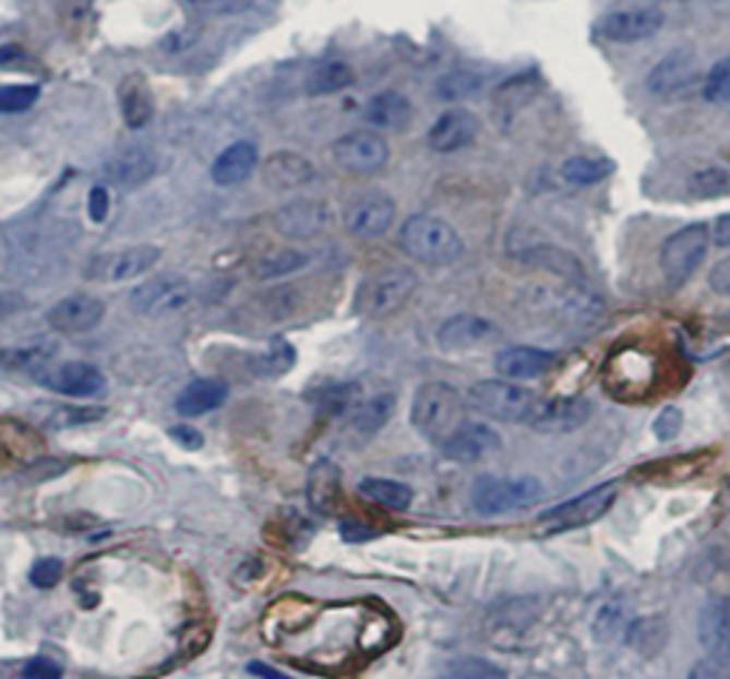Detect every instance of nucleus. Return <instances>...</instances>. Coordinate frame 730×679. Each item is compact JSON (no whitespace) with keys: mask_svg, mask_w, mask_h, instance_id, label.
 Segmentation results:
<instances>
[{"mask_svg":"<svg viewBox=\"0 0 730 679\" xmlns=\"http://www.w3.org/2000/svg\"><path fill=\"white\" fill-rule=\"evenodd\" d=\"M399 246L408 258L422 266H454L463 258V237L457 229L434 215H411L399 229Z\"/></svg>","mask_w":730,"mask_h":679,"instance_id":"1","label":"nucleus"},{"mask_svg":"<svg viewBox=\"0 0 730 679\" xmlns=\"http://www.w3.org/2000/svg\"><path fill=\"white\" fill-rule=\"evenodd\" d=\"M465 414V394L457 385L431 380L422 383L411 400V426L420 431L426 440L443 443L451 431L463 422Z\"/></svg>","mask_w":730,"mask_h":679,"instance_id":"2","label":"nucleus"},{"mask_svg":"<svg viewBox=\"0 0 730 679\" xmlns=\"http://www.w3.org/2000/svg\"><path fill=\"white\" fill-rule=\"evenodd\" d=\"M417 283H420L417 274L408 266L380 269V272L369 274L357 288L355 311L366 320L392 318L394 311H399L411 300Z\"/></svg>","mask_w":730,"mask_h":679,"instance_id":"3","label":"nucleus"},{"mask_svg":"<svg viewBox=\"0 0 730 679\" xmlns=\"http://www.w3.org/2000/svg\"><path fill=\"white\" fill-rule=\"evenodd\" d=\"M542 497L546 488L534 477H480L471 486V505L482 517L528 509Z\"/></svg>","mask_w":730,"mask_h":679,"instance_id":"4","label":"nucleus"},{"mask_svg":"<svg viewBox=\"0 0 730 679\" xmlns=\"http://www.w3.org/2000/svg\"><path fill=\"white\" fill-rule=\"evenodd\" d=\"M468 403L480 414L500 422H525L531 414L537 394L517 380H480L468 389Z\"/></svg>","mask_w":730,"mask_h":679,"instance_id":"5","label":"nucleus"},{"mask_svg":"<svg viewBox=\"0 0 730 679\" xmlns=\"http://www.w3.org/2000/svg\"><path fill=\"white\" fill-rule=\"evenodd\" d=\"M710 229L705 223H691L685 229L671 235L659 249V266H662L665 281L671 286H682L696 274L702 260L708 258Z\"/></svg>","mask_w":730,"mask_h":679,"instance_id":"6","label":"nucleus"},{"mask_svg":"<svg viewBox=\"0 0 730 679\" xmlns=\"http://www.w3.org/2000/svg\"><path fill=\"white\" fill-rule=\"evenodd\" d=\"M160 258L163 251L157 246H129V249L120 251H106V254H97L86 263L83 277L97 283L137 281V277L152 272L160 263Z\"/></svg>","mask_w":730,"mask_h":679,"instance_id":"7","label":"nucleus"},{"mask_svg":"<svg viewBox=\"0 0 730 679\" xmlns=\"http://www.w3.org/2000/svg\"><path fill=\"white\" fill-rule=\"evenodd\" d=\"M617 500V483H606L585 491V495L574 497V500L562 502L557 509H548L539 514V523L548 525L551 532H574V528H585V525L597 523L608 514V509Z\"/></svg>","mask_w":730,"mask_h":679,"instance_id":"8","label":"nucleus"},{"mask_svg":"<svg viewBox=\"0 0 730 679\" xmlns=\"http://www.w3.org/2000/svg\"><path fill=\"white\" fill-rule=\"evenodd\" d=\"M397 217V203L380 189L360 192L346 203L343 223H346L348 235L360 237V240H376L394 226Z\"/></svg>","mask_w":730,"mask_h":679,"instance_id":"9","label":"nucleus"},{"mask_svg":"<svg viewBox=\"0 0 730 679\" xmlns=\"http://www.w3.org/2000/svg\"><path fill=\"white\" fill-rule=\"evenodd\" d=\"M192 283L183 281V277H157V281H146L134 288L129 295V306H132L134 314L141 318H171L183 311L186 306L192 303Z\"/></svg>","mask_w":730,"mask_h":679,"instance_id":"10","label":"nucleus"},{"mask_svg":"<svg viewBox=\"0 0 730 679\" xmlns=\"http://www.w3.org/2000/svg\"><path fill=\"white\" fill-rule=\"evenodd\" d=\"M334 163L343 171L351 175H374V171L385 169V163L392 157L388 143L383 134L371 132V129H357V132L343 134L332 146Z\"/></svg>","mask_w":730,"mask_h":679,"instance_id":"11","label":"nucleus"},{"mask_svg":"<svg viewBox=\"0 0 730 679\" xmlns=\"http://www.w3.org/2000/svg\"><path fill=\"white\" fill-rule=\"evenodd\" d=\"M590 414H594V403L588 397H537L525 422L542 434H571V431L583 429L590 420Z\"/></svg>","mask_w":730,"mask_h":679,"instance_id":"12","label":"nucleus"},{"mask_svg":"<svg viewBox=\"0 0 730 679\" xmlns=\"http://www.w3.org/2000/svg\"><path fill=\"white\" fill-rule=\"evenodd\" d=\"M696 74H699V58L691 49H673L650 69L648 90L659 100H673L694 86Z\"/></svg>","mask_w":730,"mask_h":679,"instance_id":"13","label":"nucleus"},{"mask_svg":"<svg viewBox=\"0 0 730 679\" xmlns=\"http://www.w3.org/2000/svg\"><path fill=\"white\" fill-rule=\"evenodd\" d=\"M665 26L662 9L657 7H636V9H620V12H608L602 21L597 23L599 35L613 44H636L645 37H654Z\"/></svg>","mask_w":730,"mask_h":679,"instance_id":"14","label":"nucleus"},{"mask_svg":"<svg viewBox=\"0 0 730 679\" xmlns=\"http://www.w3.org/2000/svg\"><path fill=\"white\" fill-rule=\"evenodd\" d=\"M104 300H97L92 295H69L55 306H49V311H46V323L60 334L95 332L97 325L104 323Z\"/></svg>","mask_w":730,"mask_h":679,"instance_id":"15","label":"nucleus"},{"mask_svg":"<svg viewBox=\"0 0 730 679\" xmlns=\"http://www.w3.org/2000/svg\"><path fill=\"white\" fill-rule=\"evenodd\" d=\"M502 449V437L488 422H459L443 440V454L454 463H480Z\"/></svg>","mask_w":730,"mask_h":679,"instance_id":"16","label":"nucleus"},{"mask_svg":"<svg viewBox=\"0 0 730 679\" xmlns=\"http://www.w3.org/2000/svg\"><path fill=\"white\" fill-rule=\"evenodd\" d=\"M500 325L480 314H454L436 329V343L445 352H468V348L491 346L500 340Z\"/></svg>","mask_w":730,"mask_h":679,"instance_id":"17","label":"nucleus"},{"mask_svg":"<svg viewBox=\"0 0 730 679\" xmlns=\"http://www.w3.org/2000/svg\"><path fill=\"white\" fill-rule=\"evenodd\" d=\"M328 226H332V209L320 200H295L274 215V229L283 237H297V240L323 235Z\"/></svg>","mask_w":730,"mask_h":679,"instance_id":"18","label":"nucleus"},{"mask_svg":"<svg viewBox=\"0 0 730 679\" xmlns=\"http://www.w3.org/2000/svg\"><path fill=\"white\" fill-rule=\"evenodd\" d=\"M37 383L69 397H97L106 389L104 374L89 362H63L46 369V374H37Z\"/></svg>","mask_w":730,"mask_h":679,"instance_id":"19","label":"nucleus"},{"mask_svg":"<svg viewBox=\"0 0 730 679\" xmlns=\"http://www.w3.org/2000/svg\"><path fill=\"white\" fill-rule=\"evenodd\" d=\"M157 155L146 146H129L123 152L106 160L104 166V178L109 183H115L118 189H137V186H146L148 180L157 175Z\"/></svg>","mask_w":730,"mask_h":679,"instance_id":"20","label":"nucleus"},{"mask_svg":"<svg viewBox=\"0 0 730 679\" xmlns=\"http://www.w3.org/2000/svg\"><path fill=\"white\" fill-rule=\"evenodd\" d=\"M477 134H480V120L477 115L465 109H451L443 111L440 118L431 123L428 129V146L434 148V152H457V148H465L468 143L477 141Z\"/></svg>","mask_w":730,"mask_h":679,"instance_id":"21","label":"nucleus"},{"mask_svg":"<svg viewBox=\"0 0 730 679\" xmlns=\"http://www.w3.org/2000/svg\"><path fill=\"white\" fill-rule=\"evenodd\" d=\"M560 362V355H553L548 348H534V346H511L502 348L496 355V371L508 380H534V377H542Z\"/></svg>","mask_w":730,"mask_h":679,"instance_id":"22","label":"nucleus"},{"mask_svg":"<svg viewBox=\"0 0 730 679\" xmlns=\"http://www.w3.org/2000/svg\"><path fill=\"white\" fill-rule=\"evenodd\" d=\"M314 180V163L297 152H274L263 163V183L274 192H291Z\"/></svg>","mask_w":730,"mask_h":679,"instance_id":"23","label":"nucleus"},{"mask_svg":"<svg viewBox=\"0 0 730 679\" xmlns=\"http://www.w3.org/2000/svg\"><path fill=\"white\" fill-rule=\"evenodd\" d=\"M306 497L309 505L323 517H332L343 500V474L332 460H318L311 465L309 480H306Z\"/></svg>","mask_w":730,"mask_h":679,"instance_id":"24","label":"nucleus"},{"mask_svg":"<svg viewBox=\"0 0 730 679\" xmlns=\"http://www.w3.org/2000/svg\"><path fill=\"white\" fill-rule=\"evenodd\" d=\"M699 643L710 654L730 657V597H710L696 620Z\"/></svg>","mask_w":730,"mask_h":679,"instance_id":"25","label":"nucleus"},{"mask_svg":"<svg viewBox=\"0 0 730 679\" xmlns=\"http://www.w3.org/2000/svg\"><path fill=\"white\" fill-rule=\"evenodd\" d=\"M258 169V146L249 141H237L223 148L212 166V180L217 186H237Z\"/></svg>","mask_w":730,"mask_h":679,"instance_id":"26","label":"nucleus"},{"mask_svg":"<svg viewBox=\"0 0 730 679\" xmlns=\"http://www.w3.org/2000/svg\"><path fill=\"white\" fill-rule=\"evenodd\" d=\"M622 636H625L627 648L636 651L639 657L650 659L657 657L659 651L668 645V640H671V626L659 614H654V617H636V620L627 622Z\"/></svg>","mask_w":730,"mask_h":679,"instance_id":"27","label":"nucleus"},{"mask_svg":"<svg viewBox=\"0 0 730 679\" xmlns=\"http://www.w3.org/2000/svg\"><path fill=\"white\" fill-rule=\"evenodd\" d=\"M414 118L411 100L399 92H380L366 104V120L383 132H399Z\"/></svg>","mask_w":730,"mask_h":679,"instance_id":"28","label":"nucleus"},{"mask_svg":"<svg viewBox=\"0 0 730 679\" xmlns=\"http://www.w3.org/2000/svg\"><path fill=\"white\" fill-rule=\"evenodd\" d=\"M120 111L129 129H143L148 120L155 118V95L148 90V83L141 74H129L120 83Z\"/></svg>","mask_w":730,"mask_h":679,"instance_id":"29","label":"nucleus"},{"mask_svg":"<svg viewBox=\"0 0 730 679\" xmlns=\"http://www.w3.org/2000/svg\"><path fill=\"white\" fill-rule=\"evenodd\" d=\"M229 397V385L217 380V377H200L194 383H189L183 389V394L178 397V412L183 417H200V414L214 412V408H220Z\"/></svg>","mask_w":730,"mask_h":679,"instance_id":"30","label":"nucleus"},{"mask_svg":"<svg viewBox=\"0 0 730 679\" xmlns=\"http://www.w3.org/2000/svg\"><path fill=\"white\" fill-rule=\"evenodd\" d=\"M394 408H397V397L392 392L362 400V403L351 408V429L362 437L380 434L394 417Z\"/></svg>","mask_w":730,"mask_h":679,"instance_id":"31","label":"nucleus"},{"mask_svg":"<svg viewBox=\"0 0 730 679\" xmlns=\"http://www.w3.org/2000/svg\"><path fill=\"white\" fill-rule=\"evenodd\" d=\"M534 617H537V611H534V603H528V599H517V603L502 608L494 617V622H491V636H494V643H500L496 648H508V643L523 640Z\"/></svg>","mask_w":730,"mask_h":679,"instance_id":"32","label":"nucleus"},{"mask_svg":"<svg viewBox=\"0 0 730 679\" xmlns=\"http://www.w3.org/2000/svg\"><path fill=\"white\" fill-rule=\"evenodd\" d=\"M687 192L691 198L714 200L730 194V169L722 163H702L687 175Z\"/></svg>","mask_w":730,"mask_h":679,"instance_id":"33","label":"nucleus"},{"mask_svg":"<svg viewBox=\"0 0 730 679\" xmlns=\"http://www.w3.org/2000/svg\"><path fill=\"white\" fill-rule=\"evenodd\" d=\"M360 495L369 497L371 502H380L392 511H406L414 502L411 486L399 480H388V477H366L360 483Z\"/></svg>","mask_w":730,"mask_h":679,"instance_id":"34","label":"nucleus"},{"mask_svg":"<svg viewBox=\"0 0 730 679\" xmlns=\"http://www.w3.org/2000/svg\"><path fill=\"white\" fill-rule=\"evenodd\" d=\"M306 266H309V254L295 249H283L254 260V263H251V274H254L258 281H280V277H288V274L300 272V269Z\"/></svg>","mask_w":730,"mask_h":679,"instance_id":"35","label":"nucleus"},{"mask_svg":"<svg viewBox=\"0 0 730 679\" xmlns=\"http://www.w3.org/2000/svg\"><path fill=\"white\" fill-rule=\"evenodd\" d=\"M46 429H77V426H89V422L104 420L106 408H89V406H58V403H46L37 406Z\"/></svg>","mask_w":730,"mask_h":679,"instance_id":"36","label":"nucleus"},{"mask_svg":"<svg viewBox=\"0 0 730 679\" xmlns=\"http://www.w3.org/2000/svg\"><path fill=\"white\" fill-rule=\"evenodd\" d=\"M320 414L325 417H337V414H351V408L360 403V385L357 383H332L323 389H314L309 394Z\"/></svg>","mask_w":730,"mask_h":679,"instance_id":"37","label":"nucleus"},{"mask_svg":"<svg viewBox=\"0 0 730 679\" xmlns=\"http://www.w3.org/2000/svg\"><path fill=\"white\" fill-rule=\"evenodd\" d=\"M355 83V69L348 67V63H323L314 72L309 74V81H306V92L311 97H323V95H337V92L348 90Z\"/></svg>","mask_w":730,"mask_h":679,"instance_id":"38","label":"nucleus"},{"mask_svg":"<svg viewBox=\"0 0 730 679\" xmlns=\"http://www.w3.org/2000/svg\"><path fill=\"white\" fill-rule=\"evenodd\" d=\"M55 346H44V343H37V346H15V348H0V371H9V374H15V371H37L40 366L52 360Z\"/></svg>","mask_w":730,"mask_h":679,"instance_id":"39","label":"nucleus"},{"mask_svg":"<svg viewBox=\"0 0 730 679\" xmlns=\"http://www.w3.org/2000/svg\"><path fill=\"white\" fill-rule=\"evenodd\" d=\"M613 171L611 160H602V157H571V160L562 163V180L571 186H597L608 178Z\"/></svg>","mask_w":730,"mask_h":679,"instance_id":"40","label":"nucleus"},{"mask_svg":"<svg viewBox=\"0 0 730 679\" xmlns=\"http://www.w3.org/2000/svg\"><path fill=\"white\" fill-rule=\"evenodd\" d=\"M258 306L268 320H288L300 311L303 295L295 286H274L258 297Z\"/></svg>","mask_w":730,"mask_h":679,"instance_id":"41","label":"nucleus"},{"mask_svg":"<svg viewBox=\"0 0 730 679\" xmlns=\"http://www.w3.org/2000/svg\"><path fill=\"white\" fill-rule=\"evenodd\" d=\"M482 90V78L477 72H465V69H454V72L443 74L434 86L436 100H465V97L477 95Z\"/></svg>","mask_w":730,"mask_h":679,"instance_id":"42","label":"nucleus"},{"mask_svg":"<svg viewBox=\"0 0 730 679\" xmlns=\"http://www.w3.org/2000/svg\"><path fill=\"white\" fill-rule=\"evenodd\" d=\"M625 608L620 603H606V606H599L597 614H594L590 631H594L597 643H611V640H617L625 631Z\"/></svg>","mask_w":730,"mask_h":679,"instance_id":"43","label":"nucleus"},{"mask_svg":"<svg viewBox=\"0 0 730 679\" xmlns=\"http://www.w3.org/2000/svg\"><path fill=\"white\" fill-rule=\"evenodd\" d=\"M295 360H297L295 348L288 346L286 340H277V343H272L263 355H258L251 362H254V371H258V374L280 377L295 366Z\"/></svg>","mask_w":730,"mask_h":679,"instance_id":"44","label":"nucleus"},{"mask_svg":"<svg viewBox=\"0 0 730 679\" xmlns=\"http://www.w3.org/2000/svg\"><path fill=\"white\" fill-rule=\"evenodd\" d=\"M702 97L708 104H730V55L719 58L705 74V86H702Z\"/></svg>","mask_w":730,"mask_h":679,"instance_id":"45","label":"nucleus"},{"mask_svg":"<svg viewBox=\"0 0 730 679\" xmlns=\"http://www.w3.org/2000/svg\"><path fill=\"white\" fill-rule=\"evenodd\" d=\"M40 97V90L32 83H15V86H0V111L3 115H17L35 106Z\"/></svg>","mask_w":730,"mask_h":679,"instance_id":"46","label":"nucleus"},{"mask_svg":"<svg viewBox=\"0 0 730 679\" xmlns=\"http://www.w3.org/2000/svg\"><path fill=\"white\" fill-rule=\"evenodd\" d=\"M448 677H471V679H502L505 671L480 657H463L448 665Z\"/></svg>","mask_w":730,"mask_h":679,"instance_id":"47","label":"nucleus"},{"mask_svg":"<svg viewBox=\"0 0 730 679\" xmlns=\"http://www.w3.org/2000/svg\"><path fill=\"white\" fill-rule=\"evenodd\" d=\"M63 576V562L55 560V557H46V560H37L29 571L32 585L37 588H55Z\"/></svg>","mask_w":730,"mask_h":679,"instance_id":"48","label":"nucleus"},{"mask_svg":"<svg viewBox=\"0 0 730 679\" xmlns=\"http://www.w3.org/2000/svg\"><path fill=\"white\" fill-rule=\"evenodd\" d=\"M682 422H685L682 412H679L677 406H668V408H662V412H659V417L654 420L650 431H654V437H657V440L668 443V440H673V437L682 431Z\"/></svg>","mask_w":730,"mask_h":679,"instance_id":"49","label":"nucleus"},{"mask_svg":"<svg viewBox=\"0 0 730 679\" xmlns=\"http://www.w3.org/2000/svg\"><path fill=\"white\" fill-rule=\"evenodd\" d=\"M23 677L26 679H58V677H63V668H60L58 663H52V659L35 657L26 663V668H23Z\"/></svg>","mask_w":730,"mask_h":679,"instance_id":"50","label":"nucleus"},{"mask_svg":"<svg viewBox=\"0 0 730 679\" xmlns=\"http://www.w3.org/2000/svg\"><path fill=\"white\" fill-rule=\"evenodd\" d=\"M708 286L714 295L730 297V258H722L708 272Z\"/></svg>","mask_w":730,"mask_h":679,"instance_id":"51","label":"nucleus"},{"mask_svg":"<svg viewBox=\"0 0 730 679\" xmlns=\"http://www.w3.org/2000/svg\"><path fill=\"white\" fill-rule=\"evenodd\" d=\"M109 215V189L106 186H95L89 192V221L104 223Z\"/></svg>","mask_w":730,"mask_h":679,"instance_id":"52","label":"nucleus"},{"mask_svg":"<svg viewBox=\"0 0 730 679\" xmlns=\"http://www.w3.org/2000/svg\"><path fill=\"white\" fill-rule=\"evenodd\" d=\"M23 306H26V297H23L21 291H12V288H0V323L12 318V314H17Z\"/></svg>","mask_w":730,"mask_h":679,"instance_id":"53","label":"nucleus"},{"mask_svg":"<svg viewBox=\"0 0 730 679\" xmlns=\"http://www.w3.org/2000/svg\"><path fill=\"white\" fill-rule=\"evenodd\" d=\"M169 434L178 440V445H183V449L189 451H198L200 445H203V434H200L198 429H192V426H175Z\"/></svg>","mask_w":730,"mask_h":679,"instance_id":"54","label":"nucleus"},{"mask_svg":"<svg viewBox=\"0 0 730 679\" xmlns=\"http://www.w3.org/2000/svg\"><path fill=\"white\" fill-rule=\"evenodd\" d=\"M208 636H212V628H206V626L192 628V631H189V634H186L183 643L189 645V657H194V654H200V651L206 648Z\"/></svg>","mask_w":730,"mask_h":679,"instance_id":"55","label":"nucleus"},{"mask_svg":"<svg viewBox=\"0 0 730 679\" xmlns=\"http://www.w3.org/2000/svg\"><path fill=\"white\" fill-rule=\"evenodd\" d=\"M21 63H26V49L23 46H0V69H9V67H21Z\"/></svg>","mask_w":730,"mask_h":679,"instance_id":"56","label":"nucleus"},{"mask_svg":"<svg viewBox=\"0 0 730 679\" xmlns=\"http://www.w3.org/2000/svg\"><path fill=\"white\" fill-rule=\"evenodd\" d=\"M203 9H214V12H237V9H246L251 0H192Z\"/></svg>","mask_w":730,"mask_h":679,"instance_id":"57","label":"nucleus"},{"mask_svg":"<svg viewBox=\"0 0 730 679\" xmlns=\"http://www.w3.org/2000/svg\"><path fill=\"white\" fill-rule=\"evenodd\" d=\"M714 243L730 249V212L714 223Z\"/></svg>","mask_w":730,"mask_h":679,"instance_id":"58","label":"nucleus"},{"mask_svg":"<svg viewBox=\"0 0 730 679\" xmlns=\"http://www.w3.org/2000/svg\"><path fill=\"white\" fill-rule=\"evenodd\" d=\"M246 671L254 674V677H268V679H283L280 671H274V668H268V665L263 663H249L246 665Z\"/></svg>","mask_w":730,"mask_h":679,"instance_id":"59","label":"nucleus"},{"mask_svg":"<svg viewBox=\"0 0 730 679\" xmlns=\"http://www.w3.org/2000/svg\"><path fill=\"white\" fill-rule=\"evenodd\" d=\"M722 369H725V374H728V377H730V355H728V357H725V366H722Z\"/></svg>","mask_w":730,"mask_h":679,"instance_id":"60","label":"nucleus"},{"mask_svg":"<svg viewBox=\"0 0 730 679\" xmlns=\"http://www.w3.org/2000/svg\"><path fill=\"white\" fill-rule=\"evenodd\" d=\"M0 260H3V237H0Z\"/></svg>","mask_w":730,"mask_h":679,"instance_id":"61","label":"nucleus"}]
</instances>
